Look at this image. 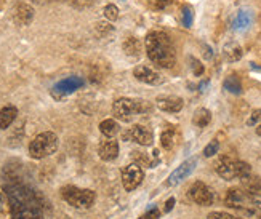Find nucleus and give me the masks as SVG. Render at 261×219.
<instances>
[{
	"label": "nucleus",
	"mask_w": 261,
	"mask_h": 219,
	"mask_svg": "<svg viewBox=\"0 0 261 219\" xmlns=\"http://www.w3.org/2000/svg\"><path fill=\"white\" fill-rule=\"evenodd\" d=\"M122 48H123V51H125L128 56H138V54H140V51H141V43H140V40H138V39L128 37L125 42H123Z\"/></svg>",
	"instance_id": "5701e85b"
},
{
	"label": "nucleus",
	"mask_w": 261,
	"mask_h": 219,
	"mask_svg": "<svg viewBox=\"0 0 261 219\" xmlns=\"http://www.w3.org/2000/svg\"><path fill=\"white\" fill-rule=\"evenodd\" d=\"M175 2V0H155V7L159 8V10H164V8H167V7H170Z\"/></svg>",
	"instance_id": "72a5a7b5"
},
{
	"label": "nucleus",
	"mask_w": 261,
	"mask_h": 219,
	"mask_svg": "<svg viewBox=\"0 0 261 219\" xmlns=\"http://www.w3.org/2000/svg\"><path fill=\"white\" fill-rule=\"evenodd\" d=\"M61 195L63 199L69 203L74 208H79V210H87L90 208L93 203H95V199L96 195L93 190L90 189H79V187H74V186H67L61 190Z\"/></svg>",
	"instance_id": "423d86ee"
},
{
	"label": "nucleus",
	"mask_w": 261,
	"mask_h": 219,
	"mask_svg": "<svg viewBox=\"0 0 261 219\" xmlns=\"http://www.w3.org/2000/svg\"><path fill=\"white\" fill-rule=\"evenodd\" d=\"M242 184L247 192L250 194H261V178L248 175L247 178L242 179Z\"/></svg>",
	"instance_id": "4be33fe9"
},
{
	"label": "nucleus",
	"mask_w": 261,
	"mask_h": 219,
	"mask_svg": "<svg viewBox=\"0 0 261 219\" xmlns=\"http://www.w3.org/2000/svg\"><path fill=\"white\" fill-rule=\"evenodd\" d=\"M56 149H58V136L51 131H43L29 144V155L36 160H42L55 154Z\"/></svg>",
	"instance_id": "20e7f679"
},
{
	"label": "nucleus",
	"mask_w": 261,
	"mask_h": 219,
	"mask_svg": "<svg viewBox=\"0 0 261 219\" xmlns=\"http://www.w3.org/2000/svg\"><path fill=\"white\" fill-rule=\"evenodd\" d=\"M212 122V112L208 109H197L192 115V123H194L197 128H205V126Z\"/></svg>",
	"instance_id": "6ab92c4d"
},
{
	"label": "nucleus",
	"mask_w": 261,
	"mask_h": 219,
	"mask_svg": "<svg viewBox=\"0 0 261 219\" xmlns=\"http://www.w3.org/2000/svg\"><path fill=\"white\" fill-rule=\"evenodd\" d=\"M173 144H175V133L172 128H168L167 131L161 134V146L167 149V151H170V149L173 147Z\"/></svg>",
	"instance_id": "b1692460"
},
{
	"label": "nucleus",
	"mask_w": 261,
	"mask_h": 219,
	"mask_svg": "<svg viewBox=\"0 0 261 219\" xmlns=\"http://www.w3.org/2000/svg\"><path fill=\"white\" fill-rule=\"evenodd\" d=\"M248 203L252 208L261 210V194H250L248 192Z\"/></svg>",
	"instance_id": "c85d7f7f"
},
{
	"label": "nucleus",
	"mask_w": 261,
	"mask_h": 219,
	"mask_svg": "<svg viewBox=\"0 0 261 219\" xmlns=\"http://www.w3.org/2000/svg\"><path fill=\"white\" fill-rule=\"evenodd\" d=\"M123 140L135 141V143H138L140 146H151L152 141H154V136H152V131L147 130L146 126L133 125L127 133H123Z\"/></svg>",
	"instance_id": "9b49d317"
},
{
	"label": "nucleus",
	"mask_w": 261,
	"mask_h": 219,
	"mask_svg": "<svg viewBox=\"0 0 261 219\" xmlns=\"http://www.w3.org/2000/svg\"><path fill=\"white\" fill-rule=\"evenodd\" d=\"M196 165H197V160L196 158H188L186 162H183L181 163L172 175L168 176V179H167V186L168 187H173V186H178L179 182H183L192 171H194V168H196Z\"/></svg>",
	"instance_id": "9d476101"
},
{
	"label": "nucleus",
	"mask_w": 261,
	"mask_h": 219,
	"mask_svg": "<svg viewBox=\"0 0 261 219\" xmlns=\"http://www.w3.org/2000/svg\"><path fill=\"white\" fill-rule=\"evenodd\" d=\"M212 56H213V53H212L210 47H207V45H205V58H207V60H212Z\"/></svg>",
	"instance_id": "c9c22d12"
},
{
	"label": "nucleus",
	"mask_w": 261,
	"mask_h": 219,
	"mask_svg": "<svg viewBox=\"0 0 261 219\" xmlns=\"http://www.w3.org/2000/svg\"><path fill=\"white\" fill-rule=\"evenodd\" d=\"M34 19V10L31 5L21 4L13 10V21L18 26H29Z\"/></svg>",
	"instance_id": "2eb2a0df"
},
{
	"label": "nucleus",
	"mask_w": 261,
	"mask_h": 219,
	"mask_svg": "<svg viewBox=\"0 0 261 219\" xmlns=\"http://www.w3.org/2000/svg\"><path fill=\"white\" fill-rule=\"evenodd\" d=\"M218 149H220V143L218 141H212L205 146L203 149V155L205 157H213L215 154H218Z\"/></svg>",
	"instance_id": "bb28decb"
},
{
	"label": "nucleus",
	"mask_w": 261,
	"mask_h": 219,
	"mask_svg": "<svg viewBox=\"0 0 261 219\" xmlns=\"http://www.w3.org/2000/svg\"><path fill=\"white\" fill-rule=\"evenodd\" d=\"M161 217V211H159L157 208H151L147 213H144L141 217H138V219H159Z\"/></svg>",
	"instance_id": "2f4dec72"
},
{
	"label": "nucleus",
	"mask_w": 261,
	"mask_h": 219,
	"mask_svg": "<svg viewBox=\"0 0 261 219\" xmlns=\"http://www.w3.org/2000/svg\"><path fill=\"white\" fill-rule=\"evenodd\" d=\"M256 134H258V136H261V123L258 125V128H256Z\"/></svg>",
	"instance_id": "4c0bfd02"
},
{
	"label": "nucleus",
	"mask_w": 261,
	"mask_h": 219,
	"mask_svg": "<svg viewBox=\"0 0 261 219\" xmlns=\"http://www.w3.org/2000/svg\"><path fill=\"white\" fill-rule=\"evenodd\" d=\"M84 85H85V82H84L82 77H77V75L66 77V78L61 80V82H58L53 87L51 93H53L55 98H63V96L74 93V91H77L79 88H82Z\"/></svg>",
	"instance_id": "1a4fd4ad"
},
{
	"label": "nucleus",
	"mask_w": 261,
	"mask_h": 219,
	"mask_svg": "<svg viewBox=\"0 0 261 219\" xmlns=\"http://www.w3.org/2000/svg\"><path fill=\"white\" fill-rule=\"evenodd\" d=\"M181 21H183V26L191 28L192 26V21H194V11L189 5H183L181 8Z\"/></svg>",
	"instance_id": "393cba45"
},
{
	"label": "nucleus",
	"mask_w": 261,
	"mask_h": 219,
	"mask_svg": "<svg viewBox=\"0 0 261 219\" xmlns=\"http://www.w3.org/2000/svg\"><path fill=\"white\" fill-rule=\"evenodd\" d=\"M208 219H244V217H237L234 214L229 213H224V211H213L207 216Z\"/></svg>",
	"instance_id": "cd10ccee"
},
{
	"label": "nucleus",
	"mask_w": 261,
	"mask_h": 219,
	"mask_svg": "<svg viewBox=\"0 0 261 219\" xmlns=\"http://www.w3.org/2000/svg\"><path fill=\"white\" fill-rule=\"evenodd\" d=\"M157 102V107L164 111V112H168V114H175V112H179L183 109L185 102L179 96H173V95H164V96H159L155 99Z\"/></svg>",
	"instance_id": "ddd939ff"
},
{
	"label": "nucleus",
	"mask_w": 261,
	"mask_h": 219,
	"mask_svg": "<svg viewBox=\"0 0 261 219\" xmlns=\"http://www.w3.org/2000/svg\"><path fill=\"white\" fill-rule=\"evenodd\" d=\"M252 21H253V15L250 13V11H248V10H241L239 13L236 15L234 21H232V29L237 31V32H242V31L250 28Z\"/></svg>",
	"instance_id": "dca6fc26"
},
{
	"label": "nucleus",
	"mask_w": 261,
	"mask_h": 219,
	"mask_svg": "<svg viewBox=\"0 0 261 219\" xmlns=\"http://www.w3.org/2000/svg\"><path fill=\"white\" fill-rule=\"evenodd\" d=\"M217 173L224 181H232V179H244L248 175H252V168L248 163L241 162V160L223 157L217 163Z\"/></svg>",
	"instance_id": "39448f33"
},
{
	"label": "nucleus",
	"mask_w": 261,
	"mask_h": 219,
	"mask_svg": "<svg viewBox=\"0 0 261 219\" xmlns=\"http://www.w3.org/2000/svg\"><path fill=\"white\" fill-rule=\"evenodd\" d=\"M105 18L108 21H116L119 18V8L116 5H108L105 8Z\"/></svg>",
	"instance_id": "a878e982"
},
{
	"label": "nucleus",
	"mask_w": 261,
	"mask_h": 219,
	"mask_svg": "<svg viewBox=\"0 0 261 219\" xmlns=\"http://www.w3.org/2000/svg\"><path fill=\"white\" fill-rule=\"evenodd\" d=\"M151 111V104L147 101L143 99H132V98H120L114 102L112 106V114L114 117L120 122H132L136 115L149 112Z\"/></svg>",
	"instance_id": "7ed1b4c3"
},
{
	"label": "nucleus",
	"mask_w": 261,
	"mask_h": 219,
	"mask_svg": "<svg viewBox=\"0 0 261 219\" xmlns=\"http://www.w3.org/2000/svg\"><path fill=\"white\" fill-rule=\"evenodd\" d=\"M146 54L157 67L170 69L176 63L172 39L162 31H151L146 36Z\"/></svg>",
	"instance_id": "f03ea898"
},
{
	"label": "nucleus",
	"mask_w": 261,
	"mask_h": 219,
	"mask_svg": "<svg viewBox=\"0 0 261 219\" xmlns=\"http://www.w3.org/2000/svg\"><path fill=\"white\" fill-rule=\"evenodd\" d=\"M98 154H99L101 160H105V162H112V160H116L119 155V143L112 140V138H109L108 141H103L99 144Z\"/></svg>",
	"instance_id": "4468645a"
},
{
	"label": "nucleus",
	"mask_w": 261,
	"mask_h": 219,
	"mask_svg": "<svg viewBox=\"0 0 261 219\" xmlns=\"http://www.w3.org/2000/svg\"><path fill=\"white\" fill-rule=\"evenodd\" d=\"M191 67H192V72H194V75L200 77L203 74V66L200 64L199 60H196V58H191Z\"/></svg>",
	"instance_id": "7c9ffc66"
},
{
	"label": "nucleus",
	"mask_w": 261,
	"mask_h": 219,
	"mask_svg": "<svg viewBox=\"0 0 261 219\" xmlns=\"http://www.w3.org/2000/svg\"><path fill=\"white\" fill-rule=\"evenodd\" d=\"M7 197L13 219H43L36 195L24 186L13 184L7 187Z\"/></svg>",
	"instance_id": "f257e3e1"
},
{
	"label": "nucleus",
	"mask_w": 261,
	"mask_h": 219,
	"mask_svg": "<svg viewBox=\"0 0 261 219\" xmlns=\"http://www.w3.org/2000/svg\"><path fill=\"white\" fill-rule=\"evenodd\" d=\"M242 54L244 53H242L241 45L236 43V42H229V43H226L224 47H223V56H224V60L229 61V63L239 61L241 58H242Z\"/></svg>",
	"instance_id": "f3484780"
},
{
	"label": "nucleus",
	"mask_w": 261,
	"mask_h": 219,
	"mask_svg": "<svg viewBox=\"0 0 261 219\" xmlns=\"http://www.w3.org/2000/svg\"><path fill=\"white\" fill-rule=\"evenodd\" d=\"M133 75L136 77V80H140V82H143L146 85L155 87V85L164 84V77L159 74L155 69H152L149 66H138V67H135Z\"/></svg>",
	"instance_id": "f8f14e48"
},
{
	"label": "nucleus",
	"mask_w": 261,
	"mask_h": 219,
	"mask_svg": "<svg viewBox=\"0 0 261 219\" xmlns=\"http://www.w3.org/2000/svg\"><path fill=\"white\" fill-rule=\"evenodd\" d=\"M16 115H18V109L15 106H5L0 111V128L2 130L10 128V125L15 122Z\"/></svg>",
	"instance_id": "a211bd4d"
},
{
	"label": "nucleus",
	"mask_w": 261,
	"mask_h": 219,
	"mask_svg": "<svg viewBox=\"0 0 261 219\" xmlns=\"http://www.w3.org/2000/svg\"><path fill=\"white\" fill-rule=\"evenodd\" d=\"M36 4H45V2H51V0H34Z\"/></svg>",
	"instance_id": "e433bc0d"
},
{
	"label": "nucleus",
	"mask_w": 261,
	"mask_h": 219,
	"mask_svg": "<svg viewBox=\"0 0 261 219\" xmlns=\"http://www.w3.org/2000/svg\"><path fill=\"white\" fill-rule=\"evenodd\" d=\"M223 87H224L226 91H229V93H232V95H241L242 93V84H241L239 77H237L236 74H231L229 77H226Z\"/></svg>",
	"instance_id": "412c9836"
},
{
	"label": "nucleus",
	"mask_w": 261,
	"mask_h": 219,
	"mask_svg": "<svg viewBox=\"0 0 261 219\" xmlns=\"http://www.w3.org/2000/svg\"><path fill=\"white\" fill-rule=\"evenodd\" d=\"M8 199H7V195L0 192V214H4L7 211V206H8Z\"/></svg>",
	"instance_id": "473e14b6"
},
{
	"label": "nucleus",
	"mask_w": 261,
	"mask_h": 219,
	"mask_svg": "<svg viewBox=\"0 0 261 219\" xmlns=\"http://www.w3.org/2000/svg\"><path fill=\"white\" fill-rule=\"evenodd\" d=\"M259 123H261V109H256V111L252 112L250 119L247 120V125H248V126H256V125H259Z\"/></svg>",
	"instance_id": "c756f323"
},
{
	"label": "nucleus",
	"mask_w": 261,
	"mask_h": 219,
	"mask_svg": "<svg viewBox=\"0 0 261 219\" xmlns=\"http://www.w3.org/2000/svg\"><path fill=\"white\" fill-rule=\"evenodd\" d=\"M175 203H176V200H175L173 197H172V199H168L167 203H165V213L172 211V210H173V206H175Z\"/></svg>",
	"instance_id": "f704fd0d"
},
{
	"label": "nucleus",
	"mask_w": 261,
	"mask_h": 219,
	"mask_svg": "<svg viewBox=\"0 0 261 219\" xmlns=\"http://www.w3.org/2000/svg\"><path fill=\"white\" fill-rule=\"evenodd\" d=\"M143 179H144V171L138 163H132L122 170V184L127 192H133L136 187H140Z\"/></svg>",
	"instance_id": "0eeeda50"
},
{
	"label": "nucleus",
	"mask_w": 261,
	"mask_h": 219,
	"mask_svg": "<svg viewBox=\"0 0 261 219\" xmlns=\"http://www.w3.org/2000/svg\"><path fill=\"white\" fill-rule=\"evenodd\" d=\"M120 130V126L116 120H112V119H106L99 123V131L103 133L106 138H114Z\"/></svg>",
	"instance_id": "aec40b11"
},
{
	"label": "nucleus",
	"mask_w": 261,
	"mask_h": 219,
	"mask_svg": "<svg viewBox=\"0 0 261 219\" xmlns=\"http://www.w3.org/2000/svg\"><path fill=\"white\" fill-rule=\"evenodd\" d=\"M189 197L200 206H210L215 202V194L205 182H194L189 189Z\"/></svg>",
	"instance_id": "6e6552de"
}]
</instances>
